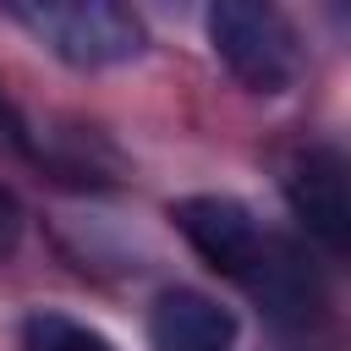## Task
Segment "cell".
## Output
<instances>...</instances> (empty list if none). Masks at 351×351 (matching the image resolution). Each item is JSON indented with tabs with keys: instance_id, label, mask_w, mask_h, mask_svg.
Wrapping results in <instances>:
<instances>
[{
	"instance_id": "obj_4",
	"label": "cell",
	"mask_w": 351,
	"mask_h": 351,
	"mask_svg": "<svg viewBox=\"0 0 351 351\" xmlns=\"http://www.w3.org/2000/svg\"><path fill=\"white\" fill-rule=\"evenodd\" d=\"M285 203L318 247L351 263V159L340 148H302L285 165Z\"/></svg>"
},
{
	"instance_id": "obj_5",
	"label": "cell",
	"mask_w": 351,
	"mask_h": 351,
	"mask_svg": "<svg viewBox=\"0 0 351 351\" xmlns=\"http://www.w3.org/2000/svg\"><path fill=\"white\" fill-rule=\"evenodd\" d=\"M148 346L154 351H236V313L192 285L159 291L148 307Z\"/></svg>"
},
{
	"instance_id": "obj_3",
	"label": "cell",
	"mask_w": 351,
	"mask_h": 351,
	"mask_svg": "<svg viewBox=\"0 0 351 351\" xmlns=\"http://www.w3.org/2000/svg\"><path fill=\"white\" fill-rule=\"evenodd\" d=\"M170 219H176V230L192 241V252H197L208 269H219V274H230V280H241V285L258 274V263H263V252H269V236L258 230L252 208L236 203V197H225V192L176 197V203H170Z\"/></svg>"
},
{
	"instance_id": "obj_2",
	"label": "cell",
	"mask_w": 351,
	"mask_h": 351,
	"mask_svg": "<svg viewBox=\"0 0 351 351\" xmlns=\"http://www.w3.org/2000/svg\"><path fill=\"white\" fill-rule=\"evenodd\" d=\"M208 27V49L225 60V71L252 88V93H285L302 71V44L296 27L258 0H219L203 16Z\"/></svg>"
},
{
	"instance_id": "obj_1",
	"label": "cell",
	"mask_w": 351,
	"mask_h": 351,
	"mask_svg": "<svg viewBox=\"0 0 351 351\" xmlns=\"http://www.w3.org/2000/svg\"><path fill=\"white\" fill-rule=\"evenodd\" d=\"M11 22H22L55 60L77 66V71H104V66H126L143 55L148 33L143 16L132 5L115 0H44V5H5Z\"/></svg>"
},
{
	"instance_id": "obj_7",
	"label": "cell",
	"mask_w": 351,
	"mask_h": 351,
	"mask_svg": "<svg viewBox=\"0 0 351 351\" xmlns=\"http://www.w3.org/2000/svg\"><path fill=\"white\" fill-rule=\"evenodd\" d=\"M16 241H22V203L11 186H0V263L16 252Z\"/></svg>"
},
{
	"instance_id": "obj_6",
	"label": "cell",
	"mask_w": 351,
	"mask_h": 351,
	"mask_svg": "<svg viewBox=\"0 0 351 351\" xmlns=\"http://www.w3.org/2000/svg\"><path fill=\"white\" fill-rule=\"evenodd\" d=\"M22 351H115V346L99 329H88L82 318L55 313V307H38L22 324Z\"/></svg>"
},
{
	"instance_id": "obj_8",
	"label": "cell",
	"mask_w": 351,
	"mask_h": 351,
	"mask_svg": "<svg viewBox=\"0 0 351 351\" xmlns=\"http://www.w3.org/2000/svg\"><path fill=\"white\" fill-rule=\"evenodd\" d=\"M0 132H5L11 143H22V115L11 110V99H5V93H0Z\"/></svg>"
}]
</instances>
